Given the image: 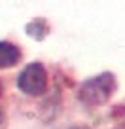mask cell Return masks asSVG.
Listing matches in <instances>:
<instances>
[{
  "mask_svg": "<svg viewBox=\"0 0 125 129\" xmlns=\"http://www.w3.org/2000/svg\"><path fill=\"white\" fill-rule=\"evenodd\" d=\"M27 32L34 38V40H42V38L49 32V27H48V23H46L44 19H34L32 23L27 25Z\"/></svg>",
  "mask_w": 125,
  "mask_h": 129,
  "instance_id": "obj_4",
  "label": "cell"
},
{
  "mask_svg": "<svg viewBox=\"0 0 125 129\" xmlns=\"http://www.w3.org/2000/svg\"><path fill=\"white\" fill-rule=\"evenodd\" d=\"M4 121V112H2V108H0V123Z\"/></svg>",
  "mask_w": 125,
  "mask_h": 129,
  "instance_id": "obj_5",
  "label": "cell"
},
{
  "mask_svg": "<svg viewBox=\"0 0 125 129\" xmlns=\"http://www.w3.org/2000/svg\"><path fill=\"white\" fill-rule=\"evenodd\" d=\"M72 129H89V127H85V125H76V127H72Z\"/></svg>",
  "mask_w": 125,
  "mask_h": 129,
  "instance_id": "obj_6",
  "label": "cell"
},
{
  "mask_svg": "<svg viewBox=\"0 0 125 129\" xmlns=\"http://www.w3.org/2000/svg\"><path fill=\"white\" fill-rule=\"evenodd\" d=\"M21 61V49L12 42H0V69H12Z\"/></svg>",
  "mask_w": 125,
  "mask_h": 129,
  "instance_id": "obj_3",
  "label": "cell"
},
{
  "mask_svg": "<svg viewBox=\"0 0 125 129\" xmlns=\"http://www.w3.org/2000/svg\"><path fill=\"white\" fill-rule=\"evenodd\" d=\"M0 95H2V82H0Z\"/></svg>",
  "mask_w": 125,
  "mask_h": 129,
  "instance_id": "obj_7",
  "label": "cell"
},
{
  "mask_svg": "<svg viewBox=\"0 0 125 129\" xmlns=\"http://www.w3.org/2000/svg\"><path fill=\"white\" fill-rule=\"evenodd\" d=\"M17 87L30 97L44 95L48 87V72L42 63H30L23 69V72L17 78Z\"/></svg>",
  "mask_w": 125,
  "mask_h": 129,
  "instance_id": "obj_2",
  "label": "cell"
},
{
  "mask_svg": "<svg viewBox=\"0 0 125 129\" xmlns=\"http://www.w3.org/2000/svg\"><path fill=\"white\" fill-rule=\"evenodd\" d=\"M116 89V76L112 72H102L85 80L78 89V99L87 106L104 105Z\"/></svg>",
  "mask_w": 125,
  "mask_h": 129,
  "instance_id": "obj_1",
  "label": "cell"
}]
</instances>
